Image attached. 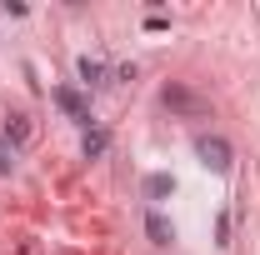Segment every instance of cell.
I'll use <instances>...</instances> for the list:
<instances>
[{"mask_svg": "<svg viewBox=\"0 0 260 255\" xmlns=\"http://www.w3.org/2000/svg\"><path fill=\"white\" fill-rule=\"evenodd\" d=\"M160 105L170 110V115H185V120H200V115H210V100L195 95L190 85H180V80H170L160 90Z\"/></svg>", "mask_w": 260, "mask_h": 255, "instance_id": "cell-1", "label": "cell"}, {"mask_svg": "<svg viewBox=\"0 0 260 255\" xmlns=\"http://www.w3.org/2000/svg\"><path fill=\"white\" fill-rule=\"evenodd\" d=\"M195 155H200L205 170H215V175H230V165H235L230 140H220V135H200V140H195Z\"/></svg>", "mask_w": 260, "mask_h": 255, "instance_id": "cell-2", "label": "cell"}, {"mask_svg": "<svg viewBox=\"0 0 260 255\" xmlns=\"http://www.w3.org/2000/svg\"><path fill=\"white\" fill-rule=\"evenodd\" d=\"M55 105H60V110L70 115V120H75V125H85V130H90V100L80 95L75 85H55Z\"/></svg>", "mask_w": 260, "mask_h": 255, "instance_id": "cell-3", "label": "cell"}, {"mask_svg": "<svg viewBox=\"0 0 260 255\" xmlns=\"http://www.w3.org/2000/svg\"><path fill=\"white\" fill-rule=\"evenodd\" d=\"M30 140H35V120L30 115H10V120H5V145L20 150V145H30Z\"/></svg>", "mask_w": 260, "mask_h": 255, "instance_id": "cell-4", "label": "cell"}, {"mask_svg": "<svg viewBox=\"0 0 260 255\" xmlns=\"http://www.w3.org/2000/svg\"><path fill=\"white\" fill-rule=\"evenodd\" d=\"M145 235H150L155 245H170V240H175V225L165 220L160 210H150V215H145Z\"/></svg>", "mask_w": 260, "mask_h": 255, "instance_id": "cell-5", "label": "cell"}, {"mask_svg": "<svg viewBox=\"0 0 260 255\" xmlns=\"http://www.w3.org/2000/svg\"><path fill=\"white\" fill-rule=\"evenodd\" d=\"M140 190H145V200H165V195L175 190V180H170V175H145Z\"/></svg>", "mask_w": 260, "mask_h": 255, "instance_id": "cell-6", "label": "cell"}, {"mask_svg": "<svg viewBox=\"0 0 260 255\" xmlns=\"http://www.w3.org/2000/svg\"><path fill=\"white\" fill-rule=\"evenodd\" d=\"M105 150H110V135H105V130H85V160L105 155Z\"/></svg>", "mask_w": 260, "mask_h": 255, "instance_id": "cell-7", "label": "cell"}, {"mask_svg": "<svg viewBox=\"0 0 260 255\" xmlns=\"http://www.w3.org/2000/svg\"><path fill=\"white\" fill-rule=\"evenodd\" d=\"M100 75H105V65L85 55V60H80V80H85V85H100Z\"/></svg>", "mask_w": 260, "mask_h": 255, "instance_id": "cell-8", "label": "cell"}, {"mask_svg": "<svg viewBox=\"0 0 260 255\" xmlns=\"http://www.w3.org/2000/svg\"><path fill=\"white\" fill-rule=\"evenodd\" d=\"M15 170V145H5V135H0V175H10Z\"/></svg>", "mask_w": 260, "mask_h": 255, "instance_id": "cell-9", "label": "cell"}]
</instances>
